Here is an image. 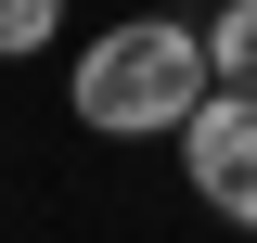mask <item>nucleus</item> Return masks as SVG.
Wrapping results in <instances>:
<instances>
[{
	"mask_svg": "<svg viewBox=\"0 0 257 243\" xmlns=\"http://www.w3.org/2000/svg\"><path fill=\"white\" fill-rule=\"evenodd\" d=\"M180 180L206 218H231V230H257V102L244 90H206L180 128Z\"/></svg>",
	"mask_w": 257,
	"mask_h": 243,
	"instance_id": "f03ea898",
	"label": "nucleus"
},
{
	"mask_svg": "<svg viewBox=\"0 0 257 243\" xmlns=\"http://www.w3.org/2000/svg\"><path fill=\"white\" fill-rule=\"evenodd\" d=\"M206 77L257 102V0H219V13H206Z\"/></svg>",
	"mask_w": 257,
	"mask_h": 243,
	"instance_id": "7ed1b4c3",
	"label": "nucleus"
},
{
	"mask_svg": "<svg viewBox=\"0 0 257 243\" xmlns=\"http://www.w3.org/2000/svg\"><path fill=\"white\" fill-rule=\"evenodd\" d=\"M52 38H64V0H0V64L52 52Z\"/></svg>",
	"mask_w": 257,
	"mask_h": 243,
	"instance_id": "20e7f679",
	"label": "nucleus"
},
{
	"mask_svg": "<svg viewBox=\"0 0 257 243\" xmlns=\"http://www.w3.org/2000/svg\"><path fill=\"white\" fill-rule=\"evenodd\" d=\"M206 90H219L206 77V26H180V13H116L103 38H77V77H64L90 141H180Z\"/></svg>",
	"mask_w": 257,
	"mask_h": 243,
	"instance_id": "f257e3e1",
	"label": "nucleus"
}]
</instances>
